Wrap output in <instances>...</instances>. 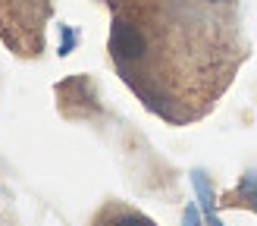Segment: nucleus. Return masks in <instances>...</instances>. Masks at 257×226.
I'll return each mask as SVG.
<instances>
[{"label": "nucleus", "instance_id": "f257e3e1", "mask_svg": "<svg viewBox=\"0 0 257 226\" xmlns=\"http://www.w3.org/2000/svg\"><path fill=\"white\" fill-rule=\"evenodd\" d=\"M110 10L107 50L141 104L173 126L220 104L251 57L241 0H100Z\"/></svg>", "mask_w": 257, "mask_h": 226}, {"label": "nucleus", "instance_id": "f03ea898", "mask_svg": "<svg viewBox=\"0 0 257 226\" xmlns=\"http://www.w3.org/2000/svg\"><path fill=\"white\" fill-rule=\"evenodd\" d=\"M54 0H0V41L19 60H38L47 50Z\"/></svg>", "mask_w": 257, "mask_h": 226}, {"label": "nucleus", "instance_id": "7ed1b4c3", "mask_svg": "<svg viewBox=\"0 0 257 226\" xmlns=\"http://www.w3.org/2000/svg\"><path fill=\"white\" fill-rule=\"evenodd\" d=\"M91 226H157V223L151 217H145L141 210L122 204V201H107V204L94 213Z\"/></svg>", "mask_w": 257, "mask_h": 226}]
</instances>
